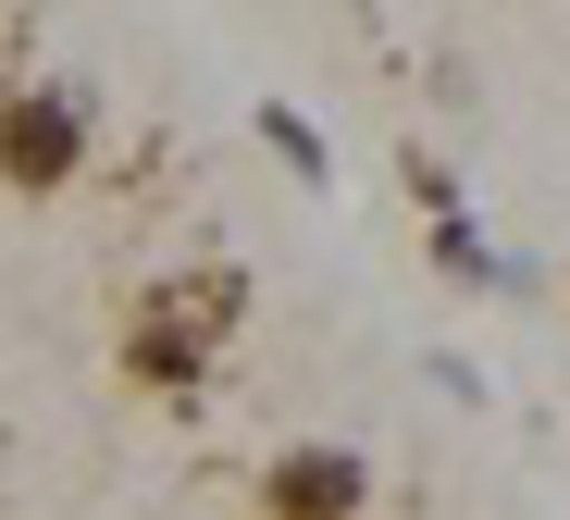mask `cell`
I'll list each match as a JSON object with an SVG mask.
<instances>
[{
    "label": "cell",
    "mask_w": 570,
    "mask_h": 520,
    "mask_svg": "<svg viewBox=\"0 0 570 520\" xmlns=\"http://www.w3.org/2000/svg\"><path fill=\"white\" fill-rule=\"evenodd\" d=\"M87 99L62 87V75H13L0 87V186L13 198H62L75 174H87Z\"/></svg>",
    "instance_id": "cell-1"
},
{
    "label": "cell",
    "mask_w": 570,
    "mask_h": 520,
    "mask_svg": "<svg viewBox=\"0 0 570 520\" xmlns=\"http://www.w3.org/2000/svg\"><path fill=\"white\" fill-rule=\"evenodd\" d=\"M248 520H372V459L360 447H285V459H261Z\"/></svg>",
    "instance_id": "cell-3"
},
{
    "label": "cell",
    "mask_w": 570,
    "mask_h": 520,
    "mask_svg": "<svg viewBox=\"0 0 570 520\" xmlns=\"http://www.w3.org/2000/svg\"><path fill=\"white\" fill-rule=\"evenodd\" d=\"M261 137H273V149H285V161H298V174H311V186H323V137H311V125H298V112H261Z\"/></svg>",
    "instance_id": "cell-4"
},
{
    "label": "cell",
    "mask_w": 570,
    "mask_h": 520,
    "mask_svg": "<svg viewBox=\"0 0 570 520\" xmlns=\"http://www.w3.org/2000/svg\"><path fill=\"white\" fill-rule=\"evenodd\" d=\"M558 285H570V261H558Z\"/></svg>",
    "instance_id": "cell-5"
},
{
    "label": "cell",
    "mask_w": 570,
    "mask_h": 520,
    "mask_svg": "<svg viewBox=\"0 0 570 520\" xmlns=\"http://www.w3.org/2000/svg\"><path fill=\"white\" fill-rule=\"evenodd\" d=\"M212 310H236V285H212L199 310H174V285L137 310V323H125V347H112V372L137 384V396H186V384H199L212 372Z\"/></svg>",
    "instance_id": "cell-2"
}]
</instances>
